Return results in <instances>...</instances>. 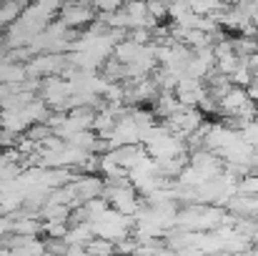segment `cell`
Listing matches in <instances>:
<instances>
[{
	"mask_svg": "<svg viewBox=\"0 0 258 256\" xmlns=\"http://www.w3.org/2000/svg\"><path fill=\"white\" fill-rule=\"evenodd\" d=\"M95 239V231H93V224L86 221V224H76V226H68V234H66V244L68 246H83L86 249L88 244Z\"/></svg>",
	"mask_w": 258,
	"mask_h": 256,
	"instance_id": "obj_5",
	"label": "cell"
},
{
	"mask_svg": "<svg viewBox=\"0 0 258 256\" xmlns=\"http://www.w3.org/2000/svg\"><path fill=\"white\" fill-rule=\"evenodd\" d=\"M236 68H238V58H236L233 53H231V56H223V58L216 61V73H218V76H226V78H228Z\"/></svg>",
	"mask_w": 258,
	"mask_h": 256,
	"instance_id": "obj_16",
	"label": "cell"
},
{
	"mask_svg": "<svg viewBox=\"0 0 258 256\" xmlns=\"http://www.w3.org/2000/svg\"><path fill=\"white\" fill-rule=\"evenodd\" d=\"M110 156L115 159V164H118L123 171H131L143 156H146V148H143L141 143H136V146H123V148L110 151Z\"/></svg>",
	"mask_w": 258,
	"mask_h": 256,
	"instance_id": "obj_4",
	"label": "cell"
},
{
	"mask_svg": "<svg viewBox=\"0 0 258 256\" xmlns=\"http://www.w3.org/2000/svg\"><path fill=\"white\" fill-rule=\"evenodd\" d=\"M25 10V3H0V28H10L20 13Z\"/></svg>",
	"mask_w": 258,
	"mask_h": 256,
	"instance_id": "obj_11",
	"label": "cell"
},
{
	"mask_svg": "<svg viewBox=\"0 0 258 256\" xmlns=\"http://www.w3.org/2000/svg\"><path fill=\"white\" fill-rule=\"evenodd\" d=\"M236 191H238L241 196H258V173H248V176H243V178L238 181Z\"/></svg>",
	"mask_w": 258,
	"mask_h": 256,
	"instance_id": "obj_13",
	"label": "cell"
},
{
	"mask_svg": "<svg viewBox=\"0 0 258 256\" xmlns=\"http://www.w3.org/2000/svg\"><path fill=\"white\" fill-rule=\"evenodd\" d=\"M15 143H18V136L0 128V151H10V148H15Z\"/></svg>",
	"mask_w": 258,
	"mask_h": 256,
	"instance_id": "obj_21",
	"label": "cell"
},
{
	"mask_svg": "<svg viewBox=\"0 0 258 256\" xmlns=\"http://www.w3.org/2000/svg\"><path fill=\"white\" fill-rule=\"evenodd\" d=\"M23 136H25V138H30L33 143H38V146H40L45 138H50V136H53V131H50L45 123H35V126H30V128H28Z\"/></svg>",
	"mask_w": 258,
	"mask_h": 256,
	"instance_id": "obj_14",
	"label": "cell"
},
{
	"mask_svg": "<svg viewBox=\"0 0 258 256\" xmlns=\"http://www.w3.org/2000/svg\"><path fill=\"white\" fill-rule=\"evenodd\" d=\"M146 10H148V18H151V20H156V23L168 20V5H166V3H158V0L146 3Z\"/></svg>",
	"mask_w": 258,
	"mask_h": 256,
	"instance_id": "obj_15",
	"label": "cell"
},
{
	"mask_svg": "<svg viewBox=\"0 0 258 256\" xmlns=\"http://www.w3.org/2000/svg\"><path fill=\"white\" fill-rule=\"evenodd\" d=\"M251 100H248V95H246V90L243 88H233L231 85V90L218 100V111H221V116L223 118H236L246 106H248Z\"/></svg>",
	"mask_w": 258,
	"mask_h": 256,
	"instance_id": "obj_3",
	"label": "cell"
},
{
	"mask_svg": "<svg viewBox=\"0 0 258 256\" xmlns=\"http://www.w3.org/2000/svg\"><path fill=\"white\" fill-rule=\"evenodd\" d=\"M133 226H136V219L131 216H123L113 209L103 211L95 221H93V231H95V239H103V241H110V244H118L123 239H128L133 234Z\"/></svg>",
	"mask_w": 258,
	"mask_h": 256,
	"instance_id": "obj_1",
	"label": "cell"
},
{
	"mask_svg": "<svg viewBox=\"0 0 258 256\" xmlns=\"http://www.w3.org/2000/svg\"><path fill=\"white\" fill-rule=\"evenodd\" d=\"M93 10H95V15H110V13L120 10V3L118 0H100V3H93Z\"/></svg>",
	"mask_w": 258,
	"mask_h": 256,
	"instance_id": "obj_19",
	"label": "cell"
},
{
	"mask_svg": "<svg viewBox=\"0 0 258 256\" xmlns=\"http://www.w3.org/2000/svg\"><path fill=\"white\" fill-rule=\"evenodd\" d=\"M198 111L203 113V118H206V116H213V113H221V111H218V100L211 98V95H206V98L198 103Z\"/></svg>",
	"mask_w": 258,
	"mask_h": 256,
	"instance_id": "obj_20",
	"label": "cell"
},
{
	"mask_svg": "<svg viewBox=\"0 0 258 256\" xmlns=\"http://www.w3.org/2000/svg\"><path fill=\"white\" fill-rule=\"evenodd\" d=\"M63 256H90L86 251V249H83V246H68V249H66V254Z\"/></svg>",
	"mask_w": 258,
	"mask_h": 256,
	"instance_id": "obj_23",
	"label": "cell"
},
{
	"mask_svg": "<svg viewBox=\"0 0 258 256\" xmlns=\"http://www.w3.org/2000/svg\"><path fill=\"white\" fill-rule=\"evenodd\" d=\"M20 113H23V118H25L28 126H35V123H45V121H48L50 108L45 106V100L35 98V100H30L25 108H20Z\"/></svg>",
	"mask_w": 258,
	"mask_h": 256,
	"instance_id": "obj_8",
	"label": "cell"
},
{
	"mask_svg": "<svg viewBox=\"0 0 258 256\" xmlns=\"http://www.w3.org/2000/svg\"><path fill=\"white\" fill-rule=\"evenodd\" d=\"M86 251L90 256H115L113 254V244L110 241H103V239H93L86 246Z\"/></svg>",
	"mask_w": 258,
	"mask_h": 256,
	"instance_id": "obj_17",
	"label": "cell"
},
{
	"mask_svg": "<svg viewBox=\"0 0 258 256\" xmlns=\"http://www.w3.org/2000/svg\"><path fill=\"white\" fill-rule=\"evenodd\" d=\"M23 81H28V73H25L23 63L0 61V85H20Z\"/></svg>",
	"mask_w": 258,
	"mask_h": 256,
	"instance_id": "obj_7",
	"label": "cell"
},
{
	"mask_svg": "<svg viewBox=\"0 0 258 256\" xmlns=\"http://www.w3.org/2000/svg\"><path fill=\"white\" fill-rule=\"evenodd\" d=\"M136 251H138V241H136L133 236H128V239L113 244V254L115 256H136Z\"/></svg>",
	"mask_w": 258,
	"mask_h": 256,
	"instance_id": "obj_18",
	"label": "cell"
},
{
	"mask_svg": "<svg viewBox=\"0 0 258 256\" xmlns=\"http://www.w3.org/2000/svg\"><path fill=\"white\" fill-rule=\"evenodd\" d=\"M141 48H143V45H136L133 40H128V38H125V40H120V43L113 48V56H110V58H113V61H118L120 66H131V63L138 58Z\"/></svg>",
	"mask_w": 258,
	"mask_h": 256,
	"instance_id": "obj_9",
	"label": "cell"
},
{
	"mask_svg": "<svg viewBox=\"0 0 258 256\" xmlns=\"http://www.w3.org/2000/svg\"><path fill=\"white\" fill-rule=\"evenodd\" d=\"M95 20V10L90 3H68V5H60V13H58V23L73 33H83L88 25Z\"/></svg>",
	"mask_w": 258,
	"mask_h": 256,
	"instance_id": "obj_2",
	"label": "cell"
},
{
	"mask_svg": "<svg viewBox=\"0 0 258 256\" xmlns=\"http://www.w3.org/2000/svg\"><path fill=\"white\" fill-rule=\"evenodd\" d=\"M10 234H15V236H40L43 234V221L35 219V216H15Z\"/></svg>",
	"mask_w": 258,
	"mask_h": 256,
	"instance_id": "obj_6",
	"label": "cell"
},
{
	"mask_svg": "<svg viewBox=\"0 0 258 256\" xmlns=\"http://www.w3.org/2000/svg\"><path fill=\"white\" fill-rule=\"evenodd\" d=\"M43 234L48 241H63L68 234V224H58V221H45L43 224Z\"/></svg>",
	"mask_w": 258,
	"mask_h": 256,
	"instance_id": "obj_12",
	"label": "cell"
},
{
	"mask_svg": "<svg viewBox=\"0 0 258 256\" xmlns=\"http://www.w3.org/2000/svg\"><path fill=\"white\" fill-rule=\"evenodd\" d=\"M228 81H231L233 88H243V90H246L248 85L253 83V71L248 68V63H246V61H241V58H238V68L228 76Z\"/></svg>",
	"mask_w": 258,
	"mask_h": 256,
	"instance_id": "obj_10",
	"label": "cell"
},
{
	"mask_svg": "<svg viewBox=\"0 0 258 256\" xmlns=\"http://www.w3.org/2000/svg\"><path fill=\"white\" fill-rule=\"evenodd\" d=\"M13 231V219L10 216H0V236H8Z\"/></svg>",
	"mask_w": 258,
	"mask_h": 256,
	"instance_id": "obj_22",
	"label": "cell"
}]
</instances>
